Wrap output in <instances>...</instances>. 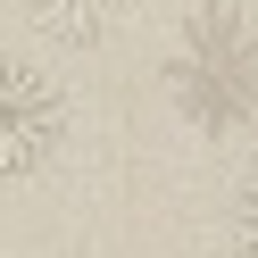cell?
<instances>
[{
    "mask_svg": "<svg viewBox=\"0 0 258 258\" xmlns=\"http://www.w3.org/2000/svg\"><path fill=\"white\" fill-rule=\"evenodd\" d=\"M67 142V100H58L50 75L17 67V58H0V183H25L42 175Z\"/></svg>",
    "mask_w": 258,
    "mask_h": 258,
    "instance_id": "6da1fadb",
    "label": "cell"
},
{
    "mask_svg": "<svg viewBox=\"0 0 258 258\" xmlns=\"http://www.w3.org/2000/svg\"><path fill=\"white\" fill-rule=\"evenodd\" d=\"M34 25L50 42H67V50H92L108 34V0H34Z\"/></svg>",
    "mask_w": 258,
    "mask_h": 258,
    "instance_id": "7a4b0ae2",
    "label": "cell"
},
{
    "mask_svg": "<svg viewBox=\"0 0 258 258\" xmlns=\"http://www.w3.org/2000/svg\"><path fill=\"white\" fill-rule=\"evenodd\" d=\"M233 250H241V258H258V175L241 183V200H233Z\"/></svg>",
    "mask_w": 258,
    "mask_h": 258,
    "instance_id": "3957f363",
    "label": "cell"
}]
</instances>
